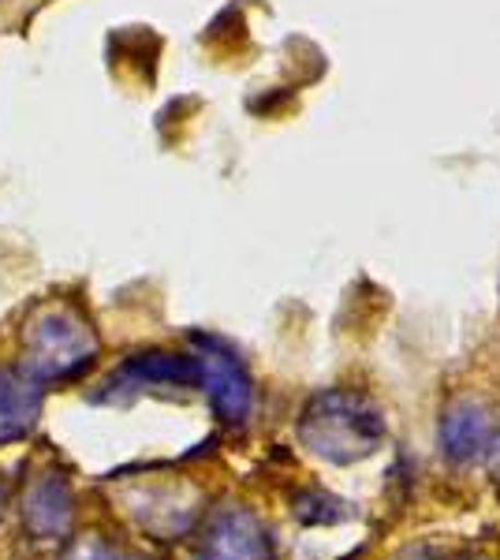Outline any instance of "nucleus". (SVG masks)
I'll list each match as a JSON object with an SVG mask.
<instances>
[{
	"label": "nucleus",
	"mask_w": 500,
	"mask_h": 560,
	"mask_svg": "<svg viewBox=\"0 0 500 560\" xmlns=\"http://www.w3.org/2000/svg\"><path fill=\"white\" fill-rule=\"evenodd\" d=\"M299 441L325 464H359V459L374 456L385 441V415L367 393L325 388L299 411Z\"/></svg>",
	"instance_id": "f257e3e1"
},
{
	"label": "nucleus",
	"mask_w": 500,
	"mask_h": 560,
	"mask_svg": "<svg viewBox=\"0 0 500 560\" xmlns=\"http://www.w3.org/2000/svg\"><path fill=\"white\" fill-rule=\"evenodd\" d=\"M489 467H493V482L500 486V433H497L493 445H489Z\"/></svg>",
	"instance_id": "9b49d317"
},
{
	"label": "nucleus",
	"mask_w": 500,
	"mask_h": 560,
	"mask_svg": "<svg viewBox=\"0 0 500 560\" xmlns=\"http://www.w3.org/2000/svg\"><path fill=\"white\" fill-rule=\"evenodd\" d=\"M348 509H351V504L336 501V497L322 493V490H311V493H303L295 501V516L303 523H311V527H329V523L348 520L351 516Z\"/></svg>",
	"instance_id": "1a4fd4ad"
},
{
	"label": "nucleus",
	"mask_w": 500,
	"mask_h": 560,
	"mask_svg": "<svg viewBox=\"0 0 500 560\" xmlns=\"http://www.w3.org/2000/svg\"><path fill=\"white\" fill-rule=\"evenodd\" d=\"M23 527L34 538H63L75 520V493L60 471H38L23 490Z\"/></svg>",
	"instance_id": "423d86ee"
},
{
	"label": "nucleus",
	"mask_w": 500,
	"mask_h": 560,
	"mask_svg": "<svg viewBox=\"0 0 500 560\" xmlns=\"http://www.w3.org/2000/svg\"><path fill=\"white\" fill-rule=\"evenodd\" d=\"M441 448L449 464L467 467L489 448V415L478 400H456L441 415Z\"/></svg>",
	"instance_id": "6e6552de"
},
{
	"label": "nucleus",
	"mask_w": 500,
	"mask_h": 560,
	"mask_svg": "<svg viewBox=\"0 0 500 560\" xmlns=\"http://www.w3.org/2000/svg\"><path fill=\"white\" fill-rule=\"evenodd\" d=\"M102 340L86 314L71 303H45L23 325V370L49 382H71L94 366Z\"/></svg>",
	"instance_id": "f03ea898"
},
{
	"label": "nucleus",
	"mask_w": 500,
	"mask_h": 560,
	"mask_svg": "<svg viewBox=\"0 0 500 560\" xmlns=\"http://www.w3.org/2000/svg\"><path fill=\"white\" fill-rule=\"evenodd\" d=\"M184 385H198L195 355H168V351H150V355L127 359V363L102 385L97 400L127 404V400H135V396L150 393V388H184Z\"/></svg>",
	"instance_id": "20e7f679"
},
{
	"label": "nucleus",
	"mask_w": 500,
	"mask_h": 560,
	"mask_svg": "<svg viewBox=\"0 0 500 560\" xmlns=\"http://www.w3.org/2000/svg\"><path fill=\"white\" fill-rule=\"evenodd\" d=\"M198 560H272L266 527L243 504H224L206 523Z\"/></svg>",
	"instance_id": "39448f33"
},
{
	"label": "nucleus",
	"mask_w": 500,
	"mask_h": 560,
	"mask_svg": "<svg viewBox=\"0 0 500 560\" xmlns=\"http://www.w3.org/2000/svg\"><path fill=\"white\" fill-rule=\"evenodd\" d=\"M190 348H195L190 355L198 363V388L209 396L217 419H224L229 427L247 422V415L254 408V382L247 366L235 359L232 348H224L213 337H202V332L190 340Z\"/></svg>",
	"instance_id": "7ed1b4c3"
},
{
	"label": "nucleus",
	"mask_w": 500,
	"mask_h": 560,
	"mask_svg": "<svg viewBox=\"0 0 500 560\" xmlns=\"http://www.w3.org/2000/svg\"><path fill=\"white\" fill-rule=\"evenodd\" d=\"M45 404V388L38 377H31L26 370H0V445L20 441L34 430Z\"/></svg>",
	"instance_id": "0eeeda50"
},
{
	"label": "nucleus",
	"mask_w": 500,
	"mask_h": 560,
	"mask_svg": "<svg viewBox=\"0 0 500 560\" xmlns=\"http://www.w3.org/2000/svg\"><path fill=\"white\" fill-rule=\"evenodd\" d=\"M60 560H142V557L124 546H116V541L105 535H83V538L71 541V549Z\"/></svg>",
	"instance_id": "9d476101"
}]
</instances>
